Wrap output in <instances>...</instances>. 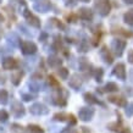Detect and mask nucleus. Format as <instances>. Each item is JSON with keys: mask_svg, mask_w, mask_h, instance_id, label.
<instances>
[{"mask_svg": "<svg viewBox=\"0 0 133 133\" xmlns=\"http://www.w3.org/2000/svg\"><path fill=\"white\" fill-rule=\"evenodd\" d=\"M67 21H69V22H75V21H76V16L69 15V16H67Z\"/></svg>", "mask_w": 133, "mask_h": 133, "instance_id": "41", "label": "nucleus"}, {"mask_svg": "<svg viewBox=\"0 0 133 133\" xmlns=\"http://www.w3.org/2000/svg\"><path fill=\"white\" fill-rule=\"evenodd\" d=\"M116 90H118V87H117V84L114 83V82H109V83L104 87V92H116Z\"/></svg>", "mask_w": 133, "mask_h": 133, "instance_id": "26", "label": "nucleus"}, {"mask_svg": "<svg viewBox=\"0 0 133 133\" xmlns=\"http://www.w3.org/2000/svg\"><path fill=\"white\" fill-rule=\"evenodd\" d=\"M9 118V114L5 110H0V122H6Z\"/></svg>", "mask_w": 133, "mask_h": 133, "instance_id": "31", "label": "nucleus"}, {"mask_svg": "<svg viewBox=\"0 0 133 133\" xmlns=\"http://www.w3.org/2000/svg\"><path fill=\"white\" fill-rule=\"evenodd\" d=\"M95 9L99 12V15L103 17L108 16L111 10V5H110L109 0H97L95 1Z\"/></svg>", "mask_w": 133, "mask_h": 133, "instance_id": "1", "label": "nucleus"}, {"mask_svg": "<svg viewBox=\"0 0 133 133\" xmlns=\"http://www.w3.org/2000/svg\"><path fill=\"white\" fill-rule=\"evenodd\" d=\"M6 41H8L9 44H11L12 48H16V46H20L21 45V41L16 33H9L8 36H6Z\"/></svg>", "mask_w": 133, "mask_h": 133, "instance_id": "15", "label": "nucleus"}, {"mask_svg": "<svg viewBox=\"0 0 133 133\" xmlns=\"http://www.w3.org/2000/svg\"><path fill=\"white\" fill-rule=\"evenodd\" d=\"M112 73L117 77V78H118V79L125 81V79H126V67H125V65H123V64L116 65V66L114 67Z\"/></svg>", "mask_w": 133, "mask_h": 133, "instance_id": "10", "label": "nucleus"}, {"mask_svg": "<svg viewBox=\"0 0 133 133\" xmlns=\"http://www.w3.org/2000/svg\"><path fill=\"white\" fill-rule=\"evenodd\" d=\"M52 49L55 50V51H59L61 48H62V41H61L60 37H55V41L52 42Z\"/></svg>", "mask_w": 133, "mask_h": 133, "instance_id": "24", "label": "nucleus"}, {"mask_svg": "<svg viewBox=\"0 0 133 133\" xmlns=\"http://www.w3.org/2000/svg\"><path fill=\"white\" fill-rule=\"evenodd\" d=\"M21 97L23 98L24 101H29V100H33V99H34V97H33V95H29V94H22Z\"/></svg>", "mask_w": 133, "mask_h": 133, "instance_id": "38", "label": "nucleus"}, {"mask_svg": "<svg viewBox=\"0 0 133 133\" xmlns=\"http://www.w3.org/2000/svg\"><path fill=\"white\" fill-rule=\"evenodd\" d=\"M33 1H36V0H33Z\"/></svg>", "mask_w": 133, "mask_h": 133, "instance_id": "47", "label": "nucleus"}, {"mask_svg": "<svg viewBox=\"0 0 133 133\" xmlns=\"http://www.w3.org/2000/svg\"><path fill=\"white\" fill-rule=\"evenodd\" d=\"M69 118V115H66L65 112H57L54 115V120L57 122H64Z\"/></svg>", "mask_w": 133, "mask_h": 133, "instance_id": "25", "label": "nucleus"}, {"mask_svg": "<svg viewBox=\"0 0 133 133\" xmlns=\"http://www.w3.org/2000/svg\"><path fill=\"white\" fill-rule=\"evenodd\" d=\"M100 56H101V59H103V60H104L108 65H111V64H112L114 57H112L111 52H110V50L108 49V46H106V45H104V46L101 48V50H100Z\"/></svg>", "mask_w": 133, "mask_h": 133, "instance_id": "12", "label": "nucleus"}, {"mask_svg": "<svg viewBox=\"0 0 133 133\" xmlns=\"http://www.w3.org/2000/svg\"><path fill=\"white\" fill-rule=\"evenodd\" d=\"M33 9L38 12L45 14V12H48L51 9V3H50V0H39V1H37L36 4L33 5Z\"/></svg>", "mask_w": 133, "mask_h": 133, "instance_id": "7", "label": "nucleus"}, {"mask_svg": "<svg viewBox=\"0 0 133 133\" xmlns=\"http://www.w3.org/2000/svg\"><path fill=\"white\" fill-rule=\"evenodd\" d=\"M109 128L111 129V131H114V132H116V133H132V131H131L129 128H127V127H123V126H122L121 121H120V122H115V123H110Z\"/></svg>", "mask_w": 133, "mask_h": 133, "instance_id": "11", "label": "nucleus"}, {"mask_svg": "<svg viewBox=\"0 0 133 133\" xmlns=\"http://www.w3.org/2000/svg\"><path fill=\"white\" fill-rule=\"evenodd\" d=\"M123 20H125V22L128 24V26L133 27V9L128 10V11L123 15Z\"/></svg>", "mask_w": 133, "mask_h": 133, "instance_id": "21", "label": "nucleus"}, {"mask_svg": "<svg viewBox=\"0 0 133 133\" xmlns=\"http://www.w3.org/2000/svg\"><path fill=\"white\" fill-rule=\"evenodd\" d=\"M23 77V72L22 71H16L11 75V82L14 85H18L21 83V79Z\"/></svg>", "mask_w": 133, "mask_h": 133, "instance_id": "19", "label": "nucleus"}, {"mask_svg": "<svg viewBox=\"0 0 133 133\" xmlns=\"http://www.w3.org/2000/svg\"><path fill=\"white\" fill-rule=\"evenodd\" d=\"M94 116V109L92 108H81L78 110V118L83 122L90 121Z\"/></svg>", "mask_w": 133, "mask_h": 133, "instance_id": "4", "label": "nucleus"}, {"mask_svg": "<svg viewBox=\"0 0 133 133\" xmlns=\"http://www.w3.org/2000/svg\"><path fill=\"white\" fill-rule=\"evenodd\" d=\"M11 129L14 132H23V127L20 125H17V123H14L11 125Z\"/></svg>", "mask_w": 133, "mask_h": 133, "instance_id": "33", "label": "nucleus"}, {"mask_svg": "<svg viewBox=\"0 0 133 133\" xmlns=\"http://www.w3.org/2000/svg\"><path fill=\"white\" fill-rule=\"evenodd\" d=\"M1 65H3V69L4 70H15L17 67V60H15L14 57H4L3 59V62H1Z\"/></svg>", "mask_w": 133, "mask_h": 133, "instance_id": "9", "label": "nucleus"}, {"mask_svg": "<svg viewBox=\"0 0 133 133\" xmlns=\"http://www.w3.org/2000/svg\"><path fill=\"white\" fill-rule=\"evenodd\" d=\"M5 82H6V79H5V76H4V75H3L1 72H0V85L4 84Z\"/></svg>", "mask_w": 133, "mask_h": 133, "instance_id": "40", "label": "nucleus"}, {"mask_svg": "<svg viewBox=\"0 0 133 133\" xmlns=\"http://www.w3.org/2000/svg\"><path fill=\"white\" fill-rule=\"evenodd\" d=\"M115 33H118V34H123V36H126V37H132V36H133V33L126 32L125 29H122V28H120V29H117V31H115Z\"/></svg>", "mask_w": 133, "mask_h": 133, "instance_id": "34", "label": "nucleus"}, {"mask_svg": "<svg viewBox=\"0 0 133 133\" xmlns=\"http://www.w3.org/2000/svg\"><path fill=\"white\" fill-rule=\"evenodd\" d=\"M126 114L128 115V116H132L133 115V104H129L127 106V110H126Z\"/></svg>", "mask_w": 133, "mask_h": 133, "instance_id": "37", "label": "nucleus"}, {"mask_svg": "<svg viewBox=\"0 0 133 133\" xmlns=\"http://www.w3.org/2000/svg\"><path fill=\"white\" fill-rule=\"evenodd\" d=\"M73 133H79V132H73Z\"/></svg>", "mask_w": 133, "mask_h": 133, "instance_id": "45", "label": "nucleus"}, {"mask_svg": "<svg viewBox=\"0 0 133 133\" xmlns=\"http://www.w3.org/2000/svg\"><path fill=\"white\" fill-rule=\"evenodd\" d=\"M70 87L72 89H75V90H78V89L81 88V85H82V78L78 75H72V77L70 78Z\"/></svg>", "mask_w": 133, "mask_h": 133, "instance_id": "14", "label": "nucleus"}, {"mask_svg": "<svg viewBox=\"0 0 133 133\" xmlns=\"http://www.w3.org/2000/svg\"><path fill=\"white\" fill-rule=\"evenodd\" d=\"M127 59H128V61L131 62V64H133V50H129L128 51V56H127Z\"/></svg>", "mask_w": 133, "mask_h": 133, "instance_id": "39", "label": "nucleus"}, {"mask_svg": "<svg viewBox=\"0 0 133 133\" xmlns=\"http://www.w3.org/2000/svg\"><path fill=\"white\" fill-rule=\"evenodd\" d=\"M0 3H1V0H0Z\"/></svg>", "mask_w": 133, "mask_h": 133, "instance_id": "46", "label": "nucleus"}, {"mask_svg": "<svg viewBox=\"0 0 133 133\" xmlns=\"http://www.w3.org/2000/svg\"><path fill=\"white\" fill-rule=\"evenodd\" d=\"M28 87H29V89H31L32 92H41V90H43V89H44L43 83H42V82H38L37 79H33V81L29 82Z\"/></svg>", "mask_w": 133, "mask_h": 133, "instance_id": "17", "label": "nucleus"}, {"mask_svg": "<svg viewBox=\"0 0 133 133\" xmlns=\"http://www.w3.org/2000/svg\"><path fill=\"white\" fill-rule=\"evenodd\" d=\"M126 48V42L125 41H121V39H114L112 43H111V49L112 51L115 52V55L117 56H121L123 50Z\"/></svg>", "mask_w": 133, "mask_h": 133, "instance_id": "8", "label": "nucleus"}, {"mask_svg": "<svg viewBox=\"0 0 133 133\" xmlns=\"http://www.w3.org/2000/svg\"><path fill=\"white\" fill-rule=\"evenodd\" d=\"M126 4H133V0H123Z\"/></svg>", "mask_w": 133, "mask_h": 133, "instance_id": "42", "label": "nucleus"}, {"mask_svg": "<svg viewBox=\"0 0 133 133\" xmlns=\"http://www.w3.org/2000/svg\"><path fill=\"white\" fill-rule=\"evenodd\" d=\"M83 98H84V100L88 103V104H99V105H104L101 101H99L97 99V98L94 97L93 94H90V93H84V95H83Z\"/></svg>", "mask_w": 133, "mask_h": 133, "instance_id": "20", "label": "nucleus"}, {"mask_svg": "<svg viewBox=\"0 0 133 133\" xmlns=\"http://www.w3.org/2000/svg\"><path fill=\"white\" fill-rule=\"evenodd\" d=\"M67 120H69V122H70V126H75L77 123L76 117L73 116L72 114H70V115H69V118H67Z\"/></svg>", "mask_w": 133, "mask_h": 133, "instance_id": "35", "label": "nucleus"}, {"mask_svg": "<svg viewBox=\"0 0 133 133\" xmlns=\"http://www.w3.org/2000/svg\"><path fill=\"white\" fill-rule=\"evenodd\" d=\"M29 112L34 115V116H43V115L49 114V109L42 103H34L33 105H31Z\"/></svg>", "mask_w": 133, "mask_h": 133, "instance_id": "2", "label": "nucleus"}, {"mask_svg": "<svg viewBox=\"0 0 133 133\" xmlns=\"http://www.w3.org/2000/svg\"><path fill=\"white\" fill-rule=\"evenodd\" d=\"M9 101V94L5 89H0V105L8 104Z\"/></svg>", "mask_w": 133, "mask_h": 133, "instance_id": "23", "label": "nucleus"}, {"mask_svg": "<svg viewBox=\"0 0 133 133\" xmlns=\"http://www.w3.org/2000/svg\"><path fill=\"white\" fill-rule=\"evenodd\" d=\"M103 75H104L103 69H95L94 70V77H95V81H98V82L103 81Z\"/></svg>", "mask_w": 133, "mask_h": 133, "instance_id": "28", "label": "nucleus"}, {"mask_svg": "<svg viewBox=\"0 0 133 133\" xmlns=\"http://www.w3.org/2000/svg\"><path fill=\"white\" fill-rule=\"evenodd\" d=\"M48 64L50 67H54V69H57V67H60L61 64H62V60H61L60 57L55 56V55H51V56H49L48 59Z\"/></svg>", "mask_w": 133, "mask_h": 133, "instance_id": "16", "label": "nucleus"}, {"mask_svg": "<svg viewBox=\"0 0 133 133\" xmlns=\"http://www.w3.org/2000/svg\"><path fill=\"white\" fill-rule=\"evenodd\" d=\"M0 32H1V31H0Z\"/></svg>", "mask_w": 133, "mask_h": 133, "instance_id": "48", "label": "nucleus"}, {"mask_svg": "<svg viewBox=\"0 0 133 133\" xmlns=\"http://www.w3.org/2000/svg\"><path fill=\"white\" fill-rule=\"evenodd\" d=\"M65 5L67 8H72L76 5V0H65Z\"/></svg>", "mask_w": 133, "mask_h": 133, "instance_id": "36", "label": "nucleus"}, {"mask_svg": "<svg viewBox=\"0 0 133 133\" xmlns=\"http://www.w3.org/2000/svg\"><path fill=\"white\" fill-rule=\"evenodd\" d=\"M109 101L115 105H117V106H126V105H127L126 99L122 97H109Z\"/></svg>", "mask_w": 133, "mask_h": 133, "instance_id": "18", "label": "nucleus"}, {"mask_svg": "<svg viewBox=\"0 0 133 133\" xmlns=\"http://www.w3.org/2000/svg\"><path fill=\"white\" fill-rule=\"evenodd\" d=\"M79 1H82V3H89L90 0H79Z\"/></svg>", "mask_w": 133, "mask_h": 133, "instance_id": "44", "label": "nucleus"}, {"mask_svg": "<svg viewBox=\"0 0 133 133\" xmlns=\"http://www.w3.org/2000/svg\"><path fill=\"white\" fill-rule=\"evenodd\" d=\"M78 16L79 18L84 21H92L93 20V11L88 8H81L78 11Z\"/></svg>", "mask_w": 133, "mask_h": 133, "instance_id": "13", "label": "nucleus"}, {"mask_svg": "<svg viewBox=\"0 0 133 133\" xmlns=\"http://www.w3.org/2000/svg\"><path fill=\"white\" fill-rule=\"evenodd\" d=\"M48 81H49V84H50V85L55 87V88H59V82L54 78V76H49L48 77Z\"/></svg>", "mask_w": 133, "mask_h": 133, "instance_id": "32", "label": "nucleus"}, {"mask_svg": "<svg viewBox=\"0 0 133 133\" xmlns=\"http://www.w3.org/2000/svg\"><path fill=\"white\" fill-rule=\"evenodd\" d=\"M89 66H90V65L88 64L87 59H84V57L79 59V69H81L82 71H85V69H88Z\"/></svg>", "mask_w": 133, "mask_h": 133, "instance_id": "30", "label": "nucleus"}, {"mask_svg": "<svg viewBox=\"0 0 133 133\" xmlns=\"http://www.w3.org/2000/svg\"><path fill=\"white\" fill-rule=\"evenodd\" d=\"M57 73H59V76H60L62 79H67V77H69V70L65 69V67H59Z\"/></svg>", "mask_w": 133, "mask_h": 133, "instance_id": "29", "label": "nucleus"}, {"mask_svg": "<svg viewBox=\"0 0 133 133\" xmlns=\"http://www.w3.org/2000/svg\"><path fill=\"white\" fill-rule=\"evenodd\" d=\"M11 114H12V116H15V117H22L24 116V114H26V109H24V106L22 104H21V101H12V104H11Z\"/></svg>", "mask_w": 133, "mask_h": 133, "instance_id": "5", "label": "nucleus"}, {"mask_svg": "<svg viewBox=\"0 0 133 133\" xmlns=\"http://www.w3.org/2000/svg\"><path fill=\"white\" fill-rule=\"evenodd\" d=\"M27 129H28L29 133H44V129L38 125H28Z\"/></svg>", "mask_w": 133, "mask_h": 133, "instance_id": "22", "label": "nucleus"}, {"mask_svg": "<svg viewBox=\"0 0 133 133\" xmlns=\"http://www.w3.org/2000/svg\"><path fill=\"white\" fill-rule=\"evenodd\" d=\"M21 51L23 52L24 55H33V54H36L38 48H37V45L31 41H23L21 42Z\"/></svg>", "mask_w": 133, "mask_h": 133, "instance_id": "3", "label": "nucleus"}, {"mask_svg": "<svg viewBox=\"0 0 133 133\" xmlns=\"http://www.w3.org/2000/svg\"><path fill=\"white\" fill-rule=\"evenodd\" d=\"M0 22H4V17H3L1 14H0Z\"/></svg>", "mask_w": 133, "mask_h": 133, "instance_id": "43", "label": "nucleus"}, {"mask_svg": "<svg viewBox=\"0 0 133 133\" xmlns=\"http://www.w3.org/2000/svg\"><path fill=\"white\" fill-rule=\"evenodd\" d=\"M89 50V45L88 43H87V41L85 39H83V41H81V43H79V45H78V51H82V52H87Z\"/></svg>", "mask_w": 133, "mask_h": 133, "instance_id": "27", "label": "nucleus"}, {"mask_svg": "<svg viewBox=\"0 0 133 133\" xmlns=\"http://www.w3.org/2000/svg\"><path fill=\"white\" fill-rule=\"evenodd\" d=\"M23 16H24V18L27 20L28 24H31L32 27H34V28H41V20H39L37 16H34L28 9L23 12Z\"/></svg>", "mask_w": 133, "mask_h": 133, "instance_id": "6", "label": "nucleus"}]
</instances>
